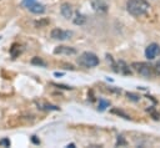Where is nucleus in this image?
I'll return each mask as SVG.
<instances>
[{"instance_id":"423d86ee","label":"nucleus","mask_w":160,"mask_h":148,"mask_svg":"<svg viewBox=\"0 0 160 148\" xmlns=\"http://www.w3.org/2000/svg\"><path fill=\"white\" fill-rule=\"evenodd\" d=\"M76 52H78V51H76L74 47L64 46V45L58 46V47L54 49V53H55V55H68V56H70V55H76Z\"/></svg>"},{"instance_id":"20e7f679","label":"nucleus","mask_w":160,"mask_h":148,"mask_svg":"<svg viewBox=\"0 0 160 148\" xmlns=\"http://www.w3.org/2000/svg\"><path fill=\"white\" fill-rule=\"evenodd\" d=\"M72 36V31L69 30H62V29H52L50 32V37L52 40H59V41H65Z\"/></svg>"},{"instance_id":"aec40b11","label":"nucleus","mask_w":160,"mask_h":148,"mask_svg":"<svg viewBox=\"0 0 160 148\" xmlns=\"http://www.w3.org/2000/svg\"><path fill=\"white\" fill-rule=\"evenodd\" d=\"M111 112H112V113H116V114H120V116H122L125 119H130V117H129L126 113H124V112H121V111H119V109H112Z\"/></svg>"},{"instance_id":"9b49d317","label":"nucleus","mask_w":160,"mask_h":148,"mask_svg":"<svg viewBox=\"0 0 160 148\" xmlns=\"http://www.w3.org/2000/svg\"><path fill=\"white\" fill-rule=\"evenodd\" d=\"M32 14H36V15H40V14H44L45 12V10H46V7H45V5H42V4H40V2H34L31 6H29L28 7Z\"/></svg>"},{"instance_id":"f8f14e48","label":"nucleus","mask_w":160,"mask_h":148,"mask_svg":"<svg viewBox=\"0 0 160 148\" xmlns=\"http://www.w3.org/2000/svg\"><path fill=\"white\" fill-rule=\"evenodd\" d=\"M92 7L98 11H106L108 10V5L105 2H102L101 0H92Z\"/></svg>"},{"instance_id":"0eeeda50","label":"nucleus","mask_w":160,"mask_h":148,"mask_svg":"<svg viewBox=\"0 0 160 148\" xmlns=\"http://www.w3.org/2000/svg\"><path fill=\"white\" fill-rule=\"evenodd\" d=\"M115 67H118L115 72H120V73H122V75H126V76L132 73V71L130 70L129 65H128L125 61H122V60H119V61L116 62V66H115Z\"/></svg>"},{"instance_id":"2eb2a0df","label":"nucleus","mask_w":160,"mask_h":148,"mask_svg":"<svg viewBox=\"0 0 160 148\" xmlns=\"http://www.w3.org/2000/svg\"><path fill=\"white\" fill-rule=\"evenodd\" d=\"M109 106H110V102H109V101H106V99H104V98H100V99H99V107H98V111L102 112V111H105Z\"/></svg>"},{"instance_id":"6ab92c4d","label":"nucleus","mask_w":160,"mask_h":148,"mask_svg":"<svg viewBox=\"0 0 160 148\" xmlns=\"http://www.w3.org/2000/svg\"><path fill=\"white\" fill-rule=\"evenodd\" d=\"M0 146H1V147H10V141H9V138H2V139H0Z\"/></svg>"},{"instance_id":"6e6552de","label":"nucleus","mask_w":160,"mask_h":148,"mask_svg":"<svg viewBox=\"0 0 160 148\" xmlns=\"http://www.w3.org/2000/svg\"><path fill=\"white\" fill-rule=\"evenodd\" d=\"M60 12L61 15L65 17V19H72V15H74V11H72V7L70 4L68 2H64L60 7Z\"/></svg>"},{"instance_id":"a211bd4d","label":"nucleus","mask_w":160,"mask_h":148,"mask_svg":"<svg viewBox=\"0 0 160 148\" xmlns=\"http://www.w3.org/2000/svg\"><path fill=\"white\" fill-rule=\"evenodd\" d=\"M34 2H36V0H22V1H21V5L25 6V7H29V6H31Z\"/></svg>"},{"instance_id":"f3484780","label":"nucleus","mask_w":160,"mask_h":148,"mask_svg":"<svg viewBox=\"0 0 160 148\" xmlns=\"http://www.w3.org/2000/svg\"><path fill=\"white\" fill-rule=\"evenodd\" d=\"M126 96H128V98H129V99L135 101V102H138V101L140 99V96H139V95H136V93H132V92H128V93H126Z\"/></svg>"},{"instance_id":"b1692460","label":"nucleus","mask_w":160,"mask_h":148,"mask_svg":"<svg viewBox=\"0 0 160 148\" xmlns=\"http://www.w3.org/2000/svg\"><path fill=\"white\" fill-rule=\"evenodd\" d=\"M155 68H156V72L158 73H160V61L156 63V66H155Z\"/></svg>"},{"instance_id":"dca6fc26","label":"nucleus","mask_w":160,"mask_h":148,"mask_svg":"<svg viewBox=\"0 0 160 148\" xmlns=\"http://www.w3.org/2000/svg\"><path fill=\"white\" fill-rule=\"evenodd\" d=\"M49 22H50V21H49L48 19H42V20L35 21V26H36V27H44V26H46Z\"/></svg>"},{"instance_id":"4be33fe9","label":"nucleus","mask_w":160,"mask_h":148,"mask_svg":"<svg viewBox=\"0 0 160 148\" xmlns=\"http://www.w3.org/2000/svg\"><path fill=\"white\" fill-rule=\"evenodd\" d=\"M56 87H60V88H65V90H71L72 87H70V86H65V85H55Z\"/></svg>"},{"instance_id":"412c9836","label":"nucleus","mask_w":160,"mask_h":148,"mask_svg":"<svg viewBox=\"0 0 160 148\" xmlns=\"http://www.w3.org/2000/svg\"><path fill=\"white\" fill-rule=\"evenodd\" d=\"M116 144H118V146H125V144H126V142H125V139L122 138V136H119Z\"/></svg>"},{"instance_id":"1a4fd4ad","label":"nucleus","mask_w":160,"mask_h":148,"mask_svg":"<svg viewBox=\"0 0 160 148\" xmlns=\"http://www.w3.org/2000/svg\"><path fill=\"white\" fill-rule=\"evenodd\" d=\"M35 104L38 106L39 109H42V111H58L59 109L58 106L48 103V102H44V101H35Z\"/></svg>"},{"instance_id":"ddd939ff","label":"nucleus","mask_w":160,"mask_h":148,"mask_svg":"<svg viewBox=\"0 0 160 148\" xmlns=\"http://www.w3.org/2000/svg\"><path fill=\"white\" fill-rule=\"evenodd\" d=\"M31 65H35V66H40V67H46V62L41 58V57H38V56H35V57H32L31 58Z\"/></svg>"},{"instance_id":"39448f33","label":"nucleus","mask_w":160,"mask_h":148,"mask_svg":"<svg viewBox=\"0 0 160 148\" xmlns=\"http://www.w3.org/2000/svg\"><path fill=\"white\" fill-rule=\"evenodd\" d=\"M159 55H160V45L156 44V42H152V44L148 45V47L145 49V56L149 60H154Z\"/></svg>"},{"instance_id":"f257e3e1","label":"nucleus","mask_w":160,"mask_h":148,"mask_svg":"<svg viewBox=\"0 0 160 148\" xmlns=\"http://www.w3.org/2000/svg\"><path fill=\"white\" fill-rule=\"evenodd\" d=\"M150 5L146 0H128L126 2V10L132 16H141L148 12Z\"/></svg>"},{"instance_id":"9d476101","label":"nucleus","mask_w":160,"mask_h":148,"mask_svg":"<svg viewBox=\"0 0 160 148\" xmlns=\"http://www.w3.org/2000/svg\"><path fill=\"white\" fill-rule=\"evenodd\" d=\"M10 56H11V58H16V57H19L20 55H21V52H22V47H21V45L20 44H18V42H14L12 45H11V47H10Z\"/></svg>"},{"instance_id":"393cba45","label":"nucleus","mask_w":160,"mask_h":148,"mask_svg":"<svg viewBox=\"0 0 160 148\" xmlns=\"http://www.w3.org/2000/svg\"><path fill=\"white\" fill-rule=\"evenodd\" d=\"M66 147H70V148H72V147H75V144H74V143H70V144H68Z\"/></svg>"},{"instance_id":"5701e85b","label":"nucleus","mask_w":160,"mask_h":148,"mask_svg":"<svg viewBox=\"0 0 160 148\" xmlns=\"http://www.w3.org/2000/svg\"><path fill=\"white\" fill-rule=\"evenodd\" d=\"M31 141H32V143H35V144H40V141L36 138V136H32V137H31Z\"/></svg>"},{"instance_id":"7ed1b4c3","label":"nucleus","mask_w":160,"mask_h":148,"mask_svg":"<svg viewBox=\"0 0 160 148\" xmlns=\"http://www.w3.org/2000/svg\"><path fill=\"white\" fill-rule=\"evenodd\" d=\"M78 62H79V65H81L84 67H88V68L89 67H95V66L99 65V57L92 52L85 51L79 56Z\"/></svg>"},{"instance_id":"f03ea898","label":"nucleus","mask_w":160,"mask_h":148,"mask_svg":"<svg viewBox=\"0 0 160 148\" xmlns=\"http://www.w3.org/2000/svg\"><path fill=\"white\" fill-rule=\"evenodd\" d=\"M131 67L134 71H136L139 75H141L146 78H150V77H154L155 75H158L155 66H152L149 62H141V61L140 62H132Z\"/></svg>"},{"instance_id":"a878e982","label":"nucleus","mask_w":160,"mask_h":148,"mask_svg":"<svg viewBox=\"0 0 160 148\" xmlns=\"http://www.w3.org/2000/svg\"><path fill=\"white\" fill-rule=\"evenodd\" d=\"M54 75H55V76H61V75H62V73H61V72H60V73H59V72H55V73H54Z\"/></svg>"},{"instance_id":"4468645a","label":"nucleus","mask_w":160,"mask_h":148,"mask_svg":"<svg viewBox=\"0 0 160 148\" xmlns=\"http://www.w3.org/2000/svg\"><path fill=\"white\" fill-rule=\"evenodd\" d=\"M72 21H74L75 25H82V24L86 21V17H85L82 14H79V12H78V14L75 15V17L72 19Z\"/></svg>"}]
</instances>
